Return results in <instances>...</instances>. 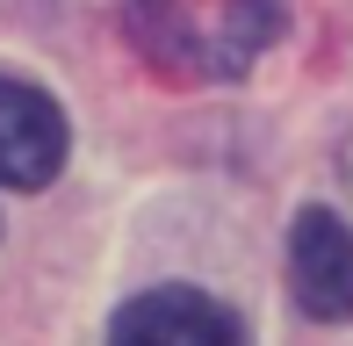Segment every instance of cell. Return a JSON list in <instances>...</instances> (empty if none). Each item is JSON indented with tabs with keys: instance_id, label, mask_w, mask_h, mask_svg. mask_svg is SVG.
<instances>
[{
	"instance_id": "obj_2",
	"label": "cell",
	"mask_w": 353,
	"mask_h": 346,
	"mask_svg": "<svg viewBox=\"0 0 353 346\" xmlns=\"http://www.w3.org/2000/svg\"><path fill=\"white\" fill-rule=\"evenodd\" d=\"M108 346H252L245 325L202 289H144L116 310Z\"/></svg>"
},
{
	"instance_id": "obj_1",
	"label": "cell",
	"mask_w": 353,
	"mask_h": 346,
	"mask_svg": "<svg viewBox=\"0 0 353 346\" xmlns=\"http://www.w3.org/2000/svg\"><path fill=\"white\" fill-rule=\"evenodd\" d=\"M65 152H72L65 108L43 87L0 72V187H22V195L51 187L58 166H65Z\"/></svg>"
},
{
	"instance_id": "obj_3",
	"label": "cell",
	"mask_w": 353,
	"mask_h": 346,
	"mask_svg": "<svg viewBox=\"0 0 353 346\" xmlns=\"http://www.w3.org/2000/svg\"><path fill=\"white\" fill-rule=\"evenodd\" d=\"M288 289L317 325L353 318V231L332 210H303L288 224Z\"/></svg>"
}]
</instances>
